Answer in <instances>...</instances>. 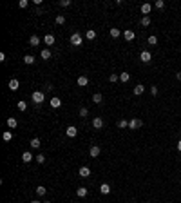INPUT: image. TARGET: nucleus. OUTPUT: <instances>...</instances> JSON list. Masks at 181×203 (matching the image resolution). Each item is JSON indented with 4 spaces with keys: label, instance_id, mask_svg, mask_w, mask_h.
Wrapping results in <instances>:
<instances>
[{
    "label": "nucleus",
    "instance_id": "obj_31",
    "mask_svg": "<svg viewBox=\"0 0 181 203\" xmlns=\"http://www.w3.org/2000/svg\"><path fill=\"white\" fill-rule=\"evenodd\" d=\"M109 82L111 83H116V82H120V74H116V73H112L111 76H109Z\"/></svg>",
    "mask_w": 181,
    "mask_h": 203
},
{
    "label": "nucleus",
    "instance_id": "obj_4",
    "mask_svg": "<svg viewBox=\"0 0 181 203\" xmlns=\"http://www.w3.org/2000/svg\"><path fill=\"white\" fill-rule=\"evenodd\" d=\"M140 60L143 62V63H148L152 60V55H150V51H141L140 53Z\"/></svg>",
    "mask_w": 181,
    "mask_h": 203
},
{
    "label": "nucleus",
    "instance_id": "obj_20",
    "mask_svg": "<svg viewBox=\"0 0 181 203\" xmlns=\"http://www.w3.org/2000/svg\"><path fill=\"white\" fill-rule=\"evenodd\" d=\"M2 140H4V142H11V140H13V132H11V131H6V132L2 134Z\"/></svg>",
    "mask_w": 181,
    "mask_h": 203
},
{
    "label": "nucleus",
    "instance_id": "obj_8",
    "mask_svg": "<svg viewBox=\"0 0 181 203\" xmlns=\"http://www.w3.org/2000/svg\"><path fill=\"white\" fill-rule=\"evenodd\" d=\"M65 134H67L69 138H74V136L78 134V129H76L74 125H69V127H67V131H65Z\"/></svg>",
    "mask_w": 181,
    "mask_h": 203
},
{
    "label": "nucleus",
    "instance_id": "obj_30",
    "mask_svg": "<svg viewBox=\"0 0 181 203\" xmlns=\"http://www.w3.org/2000/svg\"><path fill=\"white\" fill-rule=\"evenodd\" d=\"M35 192H36V194H38V196H44V194H45V192H47V189H45V187H42V185H38V187L35 189Z\"/></svg>",
    "mask_w": 181,
    "mask_h": 203
},
{
    "label": "nucleus",
    "instance_id": "obj_32",
    "mask_svg": "<svg viewBox=\"0 0 181 203\" xmlns=\"http://www.w3.org/2000/svg\"><path fill=\"white\" fill-rule=\"evenodd\" d=\"M118 127L120 129H127V127H129V122L127 120H118Z\"/></svg>",
    "mask_w": 181,
    "mask_h": 203
},
{
    "label": "nucleus",
    "instance_id": "obj_14",
    "mask_svg": "<svg viewBox=\"0 0 181 203\" xmlns=\"http://www.w3.org/2000/svg\"><path fill=\"white\" fill-rule=\"evenodd\" d=\"M22 162H24V163H29V162H33V154H31L29 151H26V152L22 154Z\"/></svg>",
    "mask_w": 181,
    "mask_h": 203
},
{
    "label": "nucleus",
    "instance_id": "obj_6",
    "mask_svg": "<svg viewBox=\"0 0 181 203\" xmlns=\"http://www.w3.org/2000/svg\"><path fill=\"white\" fill-rule=\"evenodd\" d=\"M100 152H102V149H100L98 145H92V147L89 149V154H91L92 158H98V156H100Z\"/></svg>",
    "mask_w": 181,
    "mask_h": 203
},
{
    "label": "nucleus",
    "instance_id": "obj_46",
    "mask_svg": "<svg viewBox=\"0 0 181 203\" xmlns=\"http://www.w3.org/2000/svg\"><path fill=\"white\" fill-rule=\"evenodd\" d=\"M147 203H148V201H147Z\"/></svg>",
    "mask_w": 181,
    "mask_h": 203
},
{
    "label": "nucleus",
    "instance_id": "obj_44",
    "mask_svg": "<svg viewBox=\"0 0 181 203\" xmlns=\"http://www.w3.org/2000/svg\"><path fill=\"white\" fill-rule=\"evenodd\" d=\"M31 203H40V201H38V199H33V201H31Z\"/></svg>",
    "mask_w": 181,
    "mask_h": 203
},
{
    "label": "nucleus",
    "instance_id": "obj_7",
    "mask_svg": "<svg viewBox=\"0 0 181 203\" xmlns=\"http://www.w3.org/2000/svg\"><path fill=\"white\" fill-rule=\"evenodd\" d=\"M78 174H80L82 178H89V176H91V169L83 165V167H80V170H78Z\"/></svg>",
    "mask_w": 181,
    "mask_h": 203
},
{
    "label": "nucleus",
    "instance_id": "obj_41",
    "mask_svg": "<svg viewBox=\"0 0 181 203\" xmlns=\"http://www.w3.org/2000/svg\"><path fill=\"white\" fill-rule=\"evenodd\" d=\"M158 93H159V89L156 87V85H152V87H150V94H152V96H156Z\"/></svg>",
    "mask_w": 181,
    "mask_h": 203
},
{
    "label": "nucleus",
    "instance_id": "obj_45",
    "mask_svg": "<svg viewBox=\"0 0 181 203\" xmlns=\"http://www.w3.org/2000/svg\"><path fill=\"white\" fill-rule=\"evenodd\" d=\"M44 203H51V201H44Z\"/></svg>",
    "mask_w": 181,
    "mask_h": 203
},
{
    "label": "nucleus",
    "instance_id": "obj_29",
    "mask_svg": "<svg viewBox=\"0 0 181 203\" xmlns=\"http://www.w3.org/2000/svg\"><path fill=\"white\" fill-rule=\"evenodd\" d=\"M147 42H148V46H156V44H158V36H156V35H150V36L147 38Z\"/></svg>",
    "mask_w": 181,
    "mask_h": 203
},
{
    "label": "nucleus",
    "instance_id": "obj_21",
    "mask_svg": "<svg viewBox=\"0 0 181 203\" xmlns=\"http://www.w3.org/2000/svg\"><path fill=\"white\" fill-rule=\"evenodd\" d=\"M140 24H141L143 27H148V26H150V16H141Z\"/></svg>",
    "mask_w": 181,
    "mask_h": 203
},
{
    "label": "nucleus",
    "instance_id": "obj_39",
    "mask_svg": "<svg viewBox=\"0 0 181 203\" xmlns=\"http://www.w3.org/2000/svg\"><path fill=\"white\" fill-rule=\"evenodd\" d=\"M71 4H72L71 0H60V6H62V7H69Z\"/></svg>",
    "mask_w": 181,
    "mask_h": 203
},
{
    "label": "nucleus",
    "instance_id": "obj_23",
    "mask_svg": "<svg viewBox=\"0 0 181 203\" xmlns=\"http://www.w3.org/2000/svg\"><path fill=\"white\" fill-rule=\"evenodd\" d=\"M44 42H45L47 46H53V44H55V36H53V35H45V36H44Z\"/></svg>",
    "mask_w": 181,
    "mask_h": 203
},
{
    "label": "nucleus",
    "instance_id": "obj_10",
    "mask_svg": "<svg viewBox=\"0 0 181 203\" xmlns=\"http://www.w3.org/2000/svg\"><path fill=\"white\" fill-rule=\"evenodd\" d=\"M92 127H94V129H98V131H100V129H103V120L100 118V116L92 120Z\"/></svg>",
    "mask_w": 181,
    "mask_h": 203
},
{
    "label": "nucleus",
    "instance_id": "obj_9",
    "mask_svg": "<svg viewBox=\"0 0 181 203\" xmlns=\"http://www.w3.org/2000/svg\"><path fill=\"white\" fill-rule=\"evenodd\" d=\"M49 103H51V107H53V109H58V107H60V105H62V100L58 98V96H53V98H51V102H49Z\"/></svg>",
    "mask_w": 181,
    "mask_h": 203
},
{
    "label": "nucleus",
    "instance_id": "obj_15",
    "mask_svg": "<svg viewBox=\"0 0 181 203\" xmlns=\"http://www.w3.org/2000/svg\"><path fill=\"white\" fill-rule=\"evenodd\" d=\"M16 125H18L16 118H13V116H11V118H7V127H9V129H16Z\"/></svg>",
    "mask_w": 181,
    "mask_h": 203
},
{
    "label": "nucleus",
    "instance_id": "obj_25",
    "mask_svg": "<svg viewBox=\"0 0 181 203\" xmlns=\"http://www.w3.org/2000/svg\"><path fill=\"white\" fill-rule=\"evenodd\" d=\"M109 35H111L112 38H118V36L121 35V31H120V29H116V27H112V29L109 31Z\"/></svg>",
    "mask_w": 181,
    "mask_h": 203
},
{
    "label": "nucleus",
    "instance_id": "obj_26",
    "mask_svg": "<svg viewBox=\"0 0 181 203\" xmlns=\"http://www.w3.org/2000/svg\"><path fill=\"white\" fill-rule=\"evenodd\" d=\"M85 36H87V40H94V38H96V31H94V29H89L87 33H85Z\"/></svg>",
    "mask_w": 181,
    "mask_h": 203
},
{
    "label": "nucleus",
    "instance_id": "obj_43",
    "mask_svg": "<svg viewBox=\"0 0 181 203\" xmlns=\"http://www.w3.org/2000/svg\"><path fill=\"white\" fill-rule=\"evenodd\" d=\"M176 147H177V151H179V152H181V140H179V142H177V145H176Z\"/></svg>",
    "mask_w": 181,
    "mask_h": 203
},
{
    "label": "nucleus",
    "instance_id": "obj_1",
    "mask_svg": "<svg viewBox=\"0 0 181 203\" xmlns=\"http://www.w3.org/2000/svg\"><path fill=\"white\" fill-rule=\"evenodd\" d=\"M31 100H33L36 105H42V103H44V100H45V94L42 93V91H35L33 94H31Z\"/></svg>",
    "mask_w": 181,
    "mask_h": 203
},
{
    "label": "nucleus",
    "instance_id": "obj_3",
    "mask_svg": "<svg viewBox=\"0 0 181 203\" xmlns=\"http://www.w3.org/2000/svg\"><path fill=\"white\" fill-rule=\"evenodd\" d=\"M71 44H72L74 47L82 46V44H83V38H82V35H80V33H74V35L71 36Z\"/></svg>",
    "mask_w": 181,
    "mask_h": 203
},
{
    "label": "nucleus",
    "instance_id": "obj_22",
    "mask_svg": "<svg viewBox=\"0 0 181 203\" xmlns=\"http://www.w3.org/2000/svg\"><path fill=\"white\" fill-rule=\"evenodd\" d=\"M40 58H42V60H49V58H51V51H49V49H44V51L40 53Z\"/></svg>",
    "mask_w": 181,
    "mask_h": 203
},
{
    "label": "nucleus",
    "instance_id": "obj_34",
    "mask_svg": "<svg viewBox=\"0 0 181 203\" xmlns=\"http://www.w3.org/2000/svg\"><path fill=\"white\" fill-rule=\"evenodd\" d=\"M56 24H58V26H63V24H65V16L58 15V16H56Z\"/></svg>",
    "mask_w": 181,
    "mask_h": 203
},
{
    "label": "nucleus",
    "instance_id": "obj_36",
    "mask_svg": "<svg viewBox=\"0 0 181 203\" xmlns=\"http://www.w3.org/2000/svg\"><path fill=\"white\" fill-rule=\"evenodd\" d=\"M35 160H36V162H38L40 165H42V163H45V156H44V154H38V156H36Z\"/></svg>",
    "mask_w": 181,
    "mask_h": 203
},
{
    "label": "nucleus",
    "instance_id": "obj_11",
    "mask_svg": "<svg viewBox=\"0 0 181 203\" xmlns=\"http://www.w3.org/2000/svg\"><path fill=\"white\" fill-rule=\"evenodd\" d=\"M18 87H20V82H18L16 78L9 80V89H11V91H18Z\"/></svg>",
    "mask_w": 181,
    "mask_h": 203
},
{
    "label": "nucleus",
    "instance_id": "obj_40",
    "mask_svg": "<svg viewBox=\"0 0 181 203\" xmlns=\"http://www.w3.org/2000/svg\"><path fill=\"white\" fill-rule=\"evenodd\" d=\"M87 114H89V109H87V107H82V109H80V116H87Z\"/></svg>",
    "mask_w": 181,
    "mask_h": 203
},
{
    "label": "nucleus",
    "instance_id": "obj_24",
    "mask_svg": "<svg viewBox=\"0 0 181 203\" xmlns=\"http://www.w3.org/2000/svg\"><path fill=\"white\" fill-rule=\"evenodd\" d=\"M35 60H36V58H35L33 55H26V56H24V62L27 63V66H31V63H35Z\"/></svg>",
    "mask_w": 181,
    "mask_h": 203
},
{
    "label": "nucleus",
    "instance_id": "obj_37",
    "mask_svg": "<svg viewBox=\"0 0 181 203\" xmlns=\"http://www.w3.org/2000/svg\"><path fill=\"white\" fill-rule=\"evenodd\" d=\"M29 6V0H20V2H18V7H22V9H26Z\"/></svg>",
    "mask_w": 181,
    "mask_h": 203
},
{
    "label": "nucleus",
    "instance_id": "obj_38",
    "mask_svg": "<svg viewBox=\"0 0 181 203\" xmlns=\"http://www.w3.org/2000/svg\"><path fill=\"white\" fill-rule=\"evenodd\" d=\"M154 6H156V9H163V7H165V2H163V0H156Z\"/></svg>",
    "mask_w": 181,
    "mask_h": 203
},
{
    "label": "nucleus",
    "instance_id": "obj_18",
    "mask_svg": "<svg viewBox=\"0 0 181 203\" xmlns=\"http://www.w3.org/2000/svg\"><path fill=\"white\" fill-rule=\"evenodd\" d=\"M76 196L85 198V196H87V189H85V187H78V189H76Z\"/></svg>",
    "mask_w": 181,
    "mask_h": 203
},
{
    "label": "nucleus",
    "instance_id": "obj_27",
    "mask_svg": "<svg viewBox=\"0 0 181 203\" xmlns=\"http://www.w3.org/2000/svg\"><path fill=\"white\" fill-rule=\"evenodd\" d=\"M129 80H131V74H129V73H121V74H120V82L127 83Z\"/></svg>",
    "mask_w": 181,
    "mask_h": 203
},
{
    "label": "nucleus",
    "instance_id": "obj_35",
    "mask_svg": "<svg viewBox=\"0 0 181 203\" xmlns=\"http://www.w3.org/2000/svg\"><path fill=\"white\" fill-rule=\"evenodd\" d=\"M16 107H18V111H26V109H27V103H26V102H18Z\"/></svg>",
    "mask_w": 181,
    "mask_h": 203
},
{
    "label": "nucleus",
    "instance_id": "obj_16",
    "mask_svg": "<svg viewBox=\"0 0 181 203\" xmlns=\"http://www.w3.org/2000/svg\"><path fill=\"white\" fill-rule=\"evenodd\" d=\"M100 192H102V194H109V192H111V185L109 183H102L100 185Z\"/></svg>",
    "mask_w": 181,
    "mask_h": 203
},
{
    "label": "nucleus",
    "instance_id": "obj_13",
    "mask_svg": "<svg viewBox=\"0 0 181 203\" xmlns=\"http://www.w3.org/2000/svg\"><path fill=\"white\" fill-rule=\"evenodd\" d=\"M143 93H145V85H141V83H138V85H136V87H134V94H136V96H141Z\"/></svg>",
    "mask_w": 181,
    "mask_h": 203
},
{
    "label": "nucleus",
    "instance_id": "obj_12",
    "mask_svg": "<svg viewBox=\"0 0 181 203\" xmlns=\"http://www.w3.org/2000/svg\"><path fill=\"white\" fill-rule=\"evenodd\" d=\"M152 11V6L150 4H141V13H143V16H148V13Z\"/></svg>",
    "mask_w": 181,
    "mask_h": 203
},
{
    "label": "nucleus",
    "instance_id": "obj_17",
    "mask_svg": "<svg viewBox=\"0 0 181 203\" xmlns=\"http://www.w3.org/2000/svg\"><path fill=\"white\" fill-rule=\"evenodd\" d=\"M38 44H40V38H38L36 35H33V36H31V38H29V46H33V47H36Z\"/></svg>",
    "mask_w": 181,
    "mask_h": 203
},
{
    "label": "nucleus",
    "instance_id": "obj_42",
    "mask_svg": "<svg viewBox=\"0 0 181 203\" xmlns=\"http://www.w3.org/2000/svg\"><path fill=\"white\" fill-rule=\"evenodd\" d=\"M176 78H177V80L181 82V71H179V73H176Z\"/></svg>",
    "mask_w": 181,
    "mask_h": 203
},
{
    "label": "nucleus",
    "instance_id": "obj_33",
    "mask_svg": "<svg viewBox=\"0 0 181 203\" xmlns=\"http://www.w3.org/2000/svg\"><path fill=\"white\" fill-rule=\"evenodd\" d=\"M31 147H33V149H38L40 147V140H38V138H33V140H31V143H29Z\"/></svg>",
    "mask_w": 181,
    "mask_h": 203
},
{
    "label": "nucleus",
    "instance_id": "obj_19",
    "mask_svg": "<svg viewBox=\"0 0 181 203\" xmlns=\"http://www.w3.org/2000/svg\"><path fill=\"white\" fill-rule=\"evenodd\" d=\"M78 85H80V87L89 85V78H87V76H80V78H78Z\"/></svg>",
    "mask_w": 181,
    "mask_h": 203
},
{
    "label": "nucleus",
    "instance_id": "obj_5",
    "mask_svg": "<svg viewBox=\"0 0 181 203\" xmlns=\"http://www.w3.org/2000/svg\"><path fill=\"white\" fill-rule=\"evenodd\" d=\"M123 38H125L127 42H132V40L136 38V33H134L132 29H125V31H123Z\"/></svg>",
    "mask_w": 181,
    "mask_h": 203
},
{
    "label": "nucleus",
    "instance_id": "obj_28",
    "mask_svg": "<svg viewBox=\"0 0 181 203\" xmlns=\"http://www.w3.org/2000/svg\"><path fill=\"white\" fill-rule=\"evenodd\" d=\"M92 102H94V103H102V102H103V96H102L100 93L92 94Z\"/></svg>",
    "mask_w": 181,
    "mask_h": 203
},
{
    "label": "nucleus",
    "instance_id": "obj_2",
    "mask_svg": "<svg viewBox=\"0 0 181 203\" xmlns=\"http://www.w3.org/2000/svg\"><path fill=\"white\" fill-rule=\"evenodd\" d=\"M141 125H143V122H141L140 118H132V120L129 122V129L138 131V129H141Z\"/></svg>",
    "mask_w": 181,
    "mask_h": 203
}]
</instances>
